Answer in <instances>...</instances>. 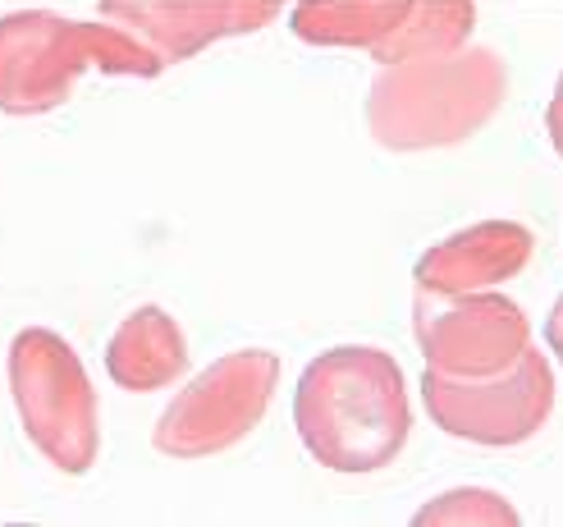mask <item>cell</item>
Returning a JSON list of instances; mask_svg holds the SVG:
<instances>
[{
	"label": "cell",
	"instance_id": "11",
	"mask_svg": "<svg viewBox=\"0 0 563 527\" xmlns=\"http://www.w3.org/2000/svg\"><path fill=\"white\" fill-rule=\"evenodd\" d=\"M421 0H298L289 23L294 37L312 46H353V51H380Z\"/></svg>",
	"mask_w": 563,
	"mask_h": 527
},
{
	"label": "cell",
	"instance_id": "9",
	"mask_svg": "<svg viewBox=\"0 0 563 527\" xmlns=\"http://www.w3.org/2000/svg\"><path fill=\"white\" fill-rule=\"evenodd\" d=\"M537 253V234L518 220H476V226L440 239L417 262V289L431 294H467V289H495L527 271Z\"/></svg>",
	"mask_w": 563,
	"mask_h": 527
},
{
	"label": "cell",
	"instance_id": "8",
	"mask_svg": "<svg viewBox=\"0 0 563 527\" xmlns=\"http://www.w3.org/2000/svg\"><path fill=\"white\" fill-rule=\"evenodd\" d=\"M97 10L161 55V65L188 61L224 37L257 33L279 0H97Z\"/></svg>",
	"mask_w": 563,
	"mask_h": 527
},
{
	"label": "cell",
	"instance_id": "4",
	"mask_svg": "<svg viewBox=\"0 0 563 527\" xmlns=\"http://www.w3.org/2000/svg\"><path fill=\"white\" fill-rule=\"evenodd\" d=\"M10 395L37 454L82 477L101 454V404L82 358L65 336L27 326L10 344Z\"/></svg>",
	"mask_w": 563,
	"mask_h": 527
},
{
	"label": "cell",
	"instance_id": "1",
	"mask_svg": "<svg viewBox=\"0 0 563 527\" xmlns=\"http://www.w3.org/2000/svg\"><path fill=\"white\" fill-rule=\"evenodd\" d=\"M294 427L302 450L330 473H380L404 454L412 436L404 367L372 344H340L317 353L298 376Z\"/></svg>",
	"mask_w": 563,
	"mask_h": 527
},
{
	"label": "cell",
	"instance_id": "3",
	"mask_svg": "<svg viewBox=\"0 0 563 527\" xmlns=\"http://www.w3.org/2000/svg\"><path fill=\"white\" fill-rule=\"evenodd\" d=\"M165 65L124 28L78 23L51 10H19L0 19V110L46 116L65 106L74 83L88 74L156 78Z\"/></svg>",
	"mask_w": 563,
	"mask_h": 527
},
{
	"label": "cell",
	"instance_id": "2",
	"mask_svg": "<svg viewBox=\"0 0 563 527\" xmlns=\"http://www.w3.org/2000/svg\"><path fill=\"white\" fill-rule=\"evenodd\" d=\"M504 97L509 65L490 46H459L427 61L380 65L367 92V129L389 152H435L482 133Z\"/></svg>",
	"mask_w": 563,
	"mask_h": 527
},
{
	"label": "cell",
	"instance_id": "13",
	"mask_svg": "<svg viewBox=\"0 0 563 527\" xmlns=\"http://www.w3.org/2000/svg\"><path fill=\"white\" fill-rule=\"evenodd\" d=\"M545 133H550V147H554V156L563 161V74H559V83H554V97H550V106H545Z\"/></svg>",
	"mask_w": 563,
	"mask_h": 527
},
{
	"label": "cell",
	"instance_id": "10",
	"mask_svg": "<svg viewBox=\"0 0 563 527\" xmlns=\"http://www.w3.org/2000/svg\"><path fill=\"white\" fill-rule=\"evenodd\" d=\"M106 372L110 381L129 395H152L175 385L188 372V340L179 321L156 308V303H143L133 317L120 321V330L106 344Z\"/></svg>",
	"mask_w": 563,
	"mask_h": 527
},
{
	"label": "cell",
	"instance_id": "6",
	"mask_svg": "<svg viewBox=\"0 0 563 527\" xmlns=\"http://www.w3.org/2000/svg\"><path fill=\"white\" fill-rule=\"evenodd\" d=\"M554 367L550 358L527 344V353L514 367H504L495 376H449L427 367L421 376V404H427L431 422L467 440V446H522L531 440L554 413Z\"/></svg>",
	"mask_w": 563,
	"mask_h": 527
},
{
	"label": "cell",
	"instance_id": "7",
	"mask_svg": "<svg viewBox=\"0 0 563 527\" xmlns=\"http://www.w3.org/2000/svg\"><path fill=\"white\" fill-rule=\"evenodd\" d=\"M412 336L427 367L449 376H495L514 367L531 344L527 312L509 294L467 289V294H431L417 289Z\"/></svg>",
	"mask_w": 563,
	"mask_h": 527
},
{
	"label": "cell",
	"instance_id": "14",
	"mask_svg": "<svg viewBox=\"0 0 563 527\" xmlns=\"http://www.w3.org/2000/svg\"><path fill=\"white\" fill-rule=\"evenodd\" d=\"M545 344H550V353L563 363V294L554 298V308H550V317H545Z\"/></svg>",
	"mask_w": 563,
	"mask_h": 527
},
{
	"label": "cell",
	"instance_id": "12",
	"mask_svg": "<svg viewBox=\"0 0 563 527\" xmlns=\"http://www.w3.org/2000/svg\"><path fill=\"white\" fill-rule=\"evenodd\" d=\"M412 523H504L514 527L518 523V509L504 501L499 491H482V486H459V491H444L435 501L421 509Z\"/></svg>",
	"mask_w": 563,
	"mask_h": 527
},
{
	"label": "cell",
	"instance_id": "5",
	"mask_svg": "<svg viewBox=\"0 0 563 527\" xmlns=\"http://www.w3.org/2000/svg\"><path fill=\"white\" fill-rule=\"evenodd\" d=\"M279 385V353L239 349L197 372L161 413L152 446L165 459H211L234 450L266 418Z\"/></svg>",
	"mask_w": 563,
	"mask_h": 527
}]
</instances>
